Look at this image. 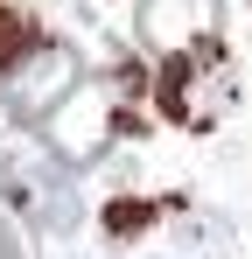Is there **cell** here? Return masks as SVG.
<instances>
[{"mask_svg":"<svg viewBox=\"0 0 252 259\" xmlns=\"http://www.w3.org/2000/svg\"><path fill=\"white\" fill-rule=\"evenodd\" d=\"M217 35V0H140V42L161 56H189Z\"/></svg>","mask_w":252,"mask_h":259,"instance_id":"2","label":"cell"},{"mask_svg":"<svg viewBox=\"0 0 252 259\" xmlns=\"http://www.w3.org/2000/svg\"><path fill=\"white\" fill-rule=\"evenodd\" d=\"M147 224H154V203L126 196V203H112V210H105V238H140Z\"/></svg>","mask_w":252,"mask_h":259,"instance_id":"5","label":"cell"},{"mask_svg":"<svg viewBox=\"0 0 252 259\" xmlns=\"http://www.w3.org/2000/svg\"><path fill=\"white\" fill-rule=\"evenodd\" d=\"M0 259H21V238H14V224L0 217Z\"/></svg>","mask_w":252,"mask_h":259,"instance_id":"6","label":"cell"},{"mask_svg":"<svg viewBox=\"0 0 252 259\" xmlns=\"http://www.w3.org/2000/svg\"><path fill=\"white\" fill-rule=\"evenodd\" d=\"M28 203H35V224L49 238H70L84 224V196H77V182L56 168V161H35L28 168Z\"/></svg>","mask_w":252,"mask_h":259,"instance_id":"3","label":"cell"},{"mask_svg":"<svg viewBox=\"0 0 252 259\" xmlns=\"http://www.w3.org/2000/svg\"><path fill=\"white\" fill-rule=\"evenodd\" d=\"M28 49H35V35H28V21H21L14 7H0V77H7V70H14V63H21Z\"/></svg>","mask_w":252,"mask_h":259,"instance_id":"4","label":"cell"},{"mask_svg":"<svg viewBox=\"0 0 252 259\" xmlns=\"http://www.w3.org/2000/svg\"><path fill=\"white\" fill-rule=\"evenodd\" d=\"M70 77H77L70 49H63V42H35L7 77H0V98L14 105V119H35L42 105H56V98L70 91Z\"/></svg>","mask_w":252,"mask_h":259,"instance_id":"1","label":"cell"},{"mask_svg":"<svg viewBox=\"0 0 252 259\" xmlns=\"http://www.w3.org/2000/svg\"><path fill=\"white\" fill-rule=\"evenodd\" d=\"M0 189H7L14 203H28V189H21V182H14V175H7V168H0Z\"/></svg>","mask_w":252,"mask_h":259,"instance_id":"7","label":"cell"}]
</instances>
